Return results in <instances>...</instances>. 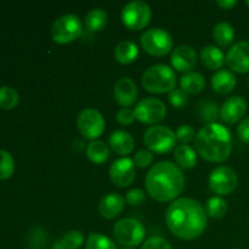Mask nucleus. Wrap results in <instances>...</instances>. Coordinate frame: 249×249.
I'll return each mask as SVG.
<instances>
[{
	"label": "nucleus",
	"instance_id": "f257e3e1",
	"mask_svg": "<svg viewBox=\"0 0 249 249\" xmlns=\"http://www.w3.org/2000/svg\"><path fill=\"white\" fill-rule=\"evenodd\" d=\"M207 221L204 207L196 199L186 197L173 201L165 213V223L170 232L185 241L201 236L206 230Z\"/></svg>",
	"mask_w": 249,
	"mask_h": 249
},
{
	"label": "nucleus",
	"instance_id": "f03ea898",
	"mask_svg": "<svg viewBox=\"0 0 249 249\" xmlns=\"http://www.w3.org/2000/svg\"><path fill=\"white\" fill-rule=\"evenodd\" d=\"M145 185L148 195L156 201H174L184 190V173L173 162L162 160L156 163L148 170Z\"/></svg>",
	"mask_w": 249,
	"mask_h": 249
},
{
	"label": "nucleus",
	"instance_id": "7ed1b4c3",
	"mask_svg": "<svg viewBox=\"0 0 249 249\" xmlns=\"http://www.w3.org/2000/svg\"><path fill=\"white\" fill-rule=\"evenodd\" d=\"M195 147L204 160L214 163L224 162L232 151L230 131L219 123L207 124L197 133Z\"/></svg>",
	"mask_w": 249,
	"mask_h": 249
},
{
	"label": "nucleus",
	"instance_id": "20e7f679",
	"mask_svg": "<svg viewBox=\"0 0 249 249\" xmlns=\"http://www.w3.org/2000/svg\"><path fill=\"white\" fill-rule=\"evenodd\" d=\"M141 84L147 91L153 94L170 92L177 85V74L169 66L158 63L151 66L143 72Z\"/></svg>",
	"mask_w": 249,
	"mask_h": 249
},
{
	"label": "nucleus",
	"instance_id": "39448f33",
	"mask_svg": "<svg viewBox=\"0 0 249 249\" xmlns=\"http://www.w3.org/2000/svg\"><path fill=\"white\" fill-rule=\"evenodd\" d=\"M83 33V23L74 14L58 17L51 26V36L58 44H67L79 38Z\"/></svg>",
	"mask_w": 249,
	"mask_h": 249
},
{
	"label": "nucleus",
	"instance_id": "423d86ee",
	"mask_svg": "<svg viewBox=\"0 0 249 249\" xmlns=\"http://www.w3.org/2000/svg\"><path fill=\"white\" fill-rule=\"evenodd\" d=\"M140 43L146 53L153 56H164L173 49V36L165 29L160 27L146 29L141 34Z\"/></svg>",
	"mask_w": 249,
	"mask_h": 249
},
{
	"label": "nucleus",
	"instance_id": "0eeeda50",
	"mask_svg": "<svg viewBox=\"0 0 249 249\" xmlns=\"http://www.w3.org/2000/svg\"><path fill=\"white\" fill-rule=\"evenodd\" d=\"M113 235L117 242L126 247H136L145 238V228L141 221L134 218H124L117 221L113 226Z\"/></svg>",
	"mask_w": 249,
	"mask_h": 249
},
{
	"label": "nucleus",
	"instance_id": "6e6552de",
	"mask_svg": "<svg viewBox=\"0 0 249 249\" xmlns=\"http://www.w3.org/2000/svg\"><path fill=\"white\" fill-rule=\"evenodd\" d=\"M177 135L170 128L164 125L150 126L143 134V142L150 151L168 153L177 145Z\"/></svg>",
	"mask_w": 249,
	"mask_h": 249
},
{
	"label": "nucleus",
	"instance_id": "1a4fd4ad",
	"mask_svg": "<svg viewBox=\"0 0 249 249\" xmlns=\"http://www.w3.org/2000/svg\"><path fill=\"white\" fill-rule=\"evenodd\" d=\"M121 17L126 28L130 31H140L150 23L152 18V11L147 2L133 0L123 7Z\"/></svg>",
	"mask_w": 249,
	"mask_h": 249
},
{
	"label": "nucleus",
	"instance_id": "9d476101",
	"mask_svg": "<svg viewBox=\"0 0 249 249\" xmlns=\"http://www.w3.org/2000/svg\"><path fill=\"white\" fill-rule=\"evenodd\" d=\"M77 126L80 134L89 140H96L105 131V118L97 109L85 108L78 114Z\"/></svg>",
	"mask_w": 249,
	"mask_h": 249
},
{
	"label": "nucleus",
	"instance_id": "9b49d317",
	"mask_svg": "<svg viewBox=\"0 0 249 249\" xmlns=\"http://www.w3.org/2000/svg\"><path fill=\"white\" fill-rule=\"evenodd\" d=\"M209 187L216 195H229L237 187L238 177L235 169L226 165H220L213 169L209 175Z\"/></svg>",
	"mask_w": 249,
	"mask_h": 249
},
{
	"label": "nucleus",
	"instance_id": "f8f14e48",
	"mask_svg": "<svg viewBox=\"0 0 249 249\" xmlns=\"http://www.w3.org/2000/svg\"><path fill=\"white\" fill-rule=\"evenodd\" d=\"M134 113H135V118L142 123L156 124L165 118L167 107L164 102L160 101V99L146 97L136 105Z\"/></svg>",
	"mask_w": 249,
	"mask_h": 249
},
{
	"label": "nucleus",
	"instance_id": "ddd939ff",
	"mask_svg": "<svg viewBox=\"0 0 249 249\" xmlns=\"http://www.w3.org/2000/svg\"><path fill=\"white\" fill-rule=\"evenodd\" d=\"M135 163L128 157L116 160L109 167V178L118 187L130 186L135 180Z\"/></svg>",
	"mask_w": 249,
	"mask_h": 249
},
{
	"label": "nucleus",
	"instance_id": "4468645a",
	"mask_svg": "<svg viewBox=\"0 0 249 249\" xmlns=\"http://www.w3.org/2000/svg\"><path fill=\"white\" fill-rule=\"evenodd\" d=\"M225 61L235 72H249V41L242 40L233 44L228 51Z\"/></svg>",
	"mask_w": 249,
	"mask_h": 249
},
{
	"label": "nucleus",
	"instance_id": "2eb2a0df",
	"mask_svg": "<svg viewBox=\"0 0 249 249\" xmlns=\"http://www.w3.org/2000/svg\"><path fill=\"white\" fill-rule=\"evenodd\" d=\"M170 63L179 72H192L197 65L196 51L189 45H180L173 50Z\"/></svg>",
	"mask_w": 249,
	"mask_h": 249
},
{
	"label": "nucleus",
	"instance_id": "dca6fc26",
	"mask_svg": "<svg viewBox=\"0 0 249 249\" xmlns=\"http://www.w3.org/2000/svg\"><path fill=\"white\" fill-rule=\"evenodd\" d=\"M246 111H247V102L243 97H229L220 108V118L226 124H235L245 116Z\"/></svg>",
	"mask_w": 249,
	"mask_h": 249
},
{
	"label": "nucleus",
	"instance_id": "f3484780",
	"mask_svg": "<svg viewBox=\"0 0 249 249\" xmlns=\"http://www.w3.org/2000/svg\"><path fill=\"white\" fill-rule=\"evenodd\" d=\"M114 99L124 108L134 105L138 99V87L135 82L128 77L121 78L114 85Z\"/></svg>",
	"mask_w": 249,
	"mask_h": 249
},
{
	"label": "nucleus",
	"instance_id": "a211bd4d",
	"mask_svg": "<svg viewBox=\"0 0 249 249\" xmlns=\"http://www.w3.org/2000/svg\"><path fill=\"white\" fill-rule=\"evenodd\" d=\"M125 198L121 194L112 192L106 195L99 202V213L105 219H113L123 212Z\"/></svg>",
	"mask_w": 249,
	"mask_h": 249
},
{
	"label": "nucleus",
	"instance_id": "6ab92c4d",
	"mask_svg": "<svg viewBox=\"0 0 249 249\" xmlns=\"http://www.w3.org/2000/svg\"><path fill=\"white\" fill-rule=\"evenodd\" d=\"M109 146L116 153L121 156H128L134 151V139L128 131L114 130L109 135Z\"/></svg>",
	"mask_w": 249,
	"mask_h": 249
},
{
	"label": "nucleus",
	"instance_id": "aec40b11",
	"mask_svg": "<svg viewBox=\"0 0 249 249\" xmlns=\"http://www.w3.org/2000/svg\"><path fill=\"white\" fill-rule=\"evenodd\" d=\"M236 75L229 70H219L212 77V88L218 94H229L236 87Z\"/></svg>",
	"mask_w": 249,
	"mask_h": 249
},
{
	"label": "nucleus",
	"instance_id": "412c9836",
	"mask_svg": "<svg viewBox=\"0 0 249 249\" xmlns=\"http://www.w3.org/2000/svg\"><path fill=\"white\" fill-rule=\"evenodd\" d=\"M202 63L206 66L208 70H219L223 67L226 57L224 55L223 50L215 45H207L201 50L199 55Z\"/></svg>",
	"mask_w": 249,
	"mask_h": 249
},
{
	"label": "nucleus",
	"instance_id": "4be33fe9",
	"mask_svg": "<svg viewBox=\"0 0 249 249\" xmlns=\"http://www.w3.org/2000/svg\"><path fill=\"white\" fill-rule=\"evenodd\" d=\"M180 88L186 94H198L206 88V78L198 72H187L180 78Z\"/></svg>",
	"mask_w": 249,
	"mask_h": 249
},
{
	"label": "nucleus",
	"instance_id": "5701e85b",
	"mask_svg": "<svg viewBox=\"0 0 249 249\" xmlns=\"http://www.w3.org/2000/svg\"><path fill=\"white\" fill-rule=\"evenodd\" d=\"M139 56V48L134 41L123 40L117 44L114 49V58L119 63L128 65V63L134 62Z\"/></svg>",
	"mask_w": 249,
	"mask_h": 249
},
{
	"label": "nucleus",
	"instance_id": "b1692460",
	"mask_svg": "<svg viewBox=\"0 0 249 249\" xmlns=\"http://www.w3.org/2000/svg\"><path fill=\"white\" fill-rule=\"evenodd\" d=\"M174 158L178 165L184 169H191L197 164V153L191 146L180 145L174 150Z\"/></svg>",
	"mask_w": 249,
	"mask_h": 249
},
{
	"label": "nucleus",
	"instance_id": "393cba45",
	"mask_svg": "<svg viewBox=\"0 0 249 249\" xmlns=\"http://www.w3.org/2000/svg\"><path fill=\"white\" fill-rule=\"evenodd\" d=\"M108 15L101 7H94L85 15V26L90 32H100L106 27Z\"/></svg>",
	"mask_w": 249,
	"mask_h": 249
},
{
	"label": "nucleus",
	"instance_id": "a878e982",
	"mask_svg": "<svg viewBox=\"0 0 249 249\" xmlns=\"http://www.w3.org/2000/svg\"><path fill=\"white\" fill-rule=\"evenodd\" d=\"M213 38L220 46H229L235 40V28L229 22H219L213 29Z\"/></svg>",
	"mask_w": 249,
	"mask_h": 249
},
{
	"label": "nucleus",
	"instance_id": "bb28decb",
	"mask_svg": "<svg viewBox=\"0 0 249 249\" xmlns=\"http://www.w3.org/2000/svg\"><path fill=\"white\" fill-rule=\"evenodd\" d=\"M87 157L96 164H102L109 157V148L104 141L94 140L87 146Z\"/></svg>",
	"mask_w": 249,
	"mask_h": 249
},
{
	"label": "nucleus",
	"instance_id": "cd10ccee",
	"mask_svg": "<svg viewBox=\"0 0 249 249\" xmlns=\"http://www.w3.org/2000/svg\"><path fill=\"white\" fill-rule=\"evenodd\" d=\"M198 116L202 122L207 124L215 123L216 118L220 116V109L216 102L212 100H203L198 106Z\"/></svg>",
	"mask_w": 249,
	"mask_h": 249
},
{
	"label": "nucleus",
	"instance_id": "c85d7f7f",
	"mask_svg": "<svg viewBox=\"0 0 249 249\" xmlns=\"http://www.w3.org/2000/svg\"><path fill=\"white\" fill-rule=\"evenodd\" d=\"M206 213L213 219H220L228 212V203L223 197H211L208 201L206 202Z\"/></svg>",
	"mask_w": 249,
	"mask_h": 249
},
{
	"label": "nucleus",
	"instance_id": "c756f323",
	"mask_svg": "<svg viewBox=\"0 0 249 249\" xmlns=\"http://www.w3.org/2000/svg\"><path fill=\"white\" fill-rule=\"evenodd\" d=\"M19 95L14 88L0 87V108L1 109H14L18 105Z\"/></svg>",
	"mask_w": 249,
	"mask_h": 249
},
{
	"label": "nucleus",
	"instance_id": "7c9ffc66",
	"mask_svg": "<svg viewBox=\"0 0 249 249\" xmlns=\"http://www.w3.org/2000/svg\"><path fill=\"white\" fill-rule=\"evenodd\" d=\"M85 249H116V245L107 236L92 232L88 236Z\"/></svg>",
	"mask_w": 249,
	"mask_h": 249
},
{
	"label": "nucleus",
	"instance_id": "2f4dec72",
	"mask_svg": "<svg viewBox=\"0 0 249 249\" xmlns=\"http://www.w3.org/2000/svg\"><path fill=\"white\" fill-rule=\"evenodd\" d=\"M15 172V160L11 153L0 150V180H6L12 177Z\"/></svg>",
	"mask_w": 249,
	"mask_h": 249
},
{
	"label": "nucleus",
	"instance_id": "473e14b6",
	"mask_svg": "<svg viewBox=\"0 0 249 249\" xmlns=\"http://www.w3.org/2000/svg\"><path fill=\"white\" fill-rule=\"evenodd\" d=\"M84 235L83 232L77 230H72L70 232L65 233L62 238L60 240L61 245L65 249H79L84 243Z\"/></svg>",
	"mask_w": 249,
	"mask_h": 249
},
{
	"label": "nucleus",
	"instance_id": "72a5a7b5",
	"mask_svg": "<svg viewBox=\"0 0 249 249\" xmlns=\"http://www.w3.org/2000/svg\"><path fill=\"white\" fill-rule=\"evenodd\" d=\"M175 135H177L178 140L181 141L182 145H184V143L191 142V141L195 140V138H196V133H195V129L192 128L191 125H189V124H184V125H180L179 128H178Z\"/></svg>",
	"mask_w": 249,
	"mask_h": 249
},
{
	"label": "nucleus",
	"instance_id": "f704fd0d",
	"mask_svg": "<svg viewBox=\"0 0 249 249\" xmlns=\"http://www.w3.org/2000/svg\"><path fill=\"white\" fill-rule=\"evenodd\" d=\"M134 163L139 168H147L152 164L153 155L150 150H139L134 156Z\"/></svg>",
	"mask_w": 249,
	"mask_h": 249
},
{
	"label": "nucleus",
	"instance_id": "c9c22d12",
	"mask_svg": "<svg viewBox=\"0 0 249 249\" xmlns=\"http://www.w3.org/2000/svg\"><path fill=\"white\" fill-rule=\"evenodd\" d=\"M141 249H173L170 243L165 238L160 236H153L145 241Z\"/></svg>",
	"mask_w": 249,
	"mask_h": 249
},
{
	"label": "nucleus",
	"instance_id": "e433bc0d",
	"mask_svg": "<svg viewBox=\"0 0 249 249\" xmlns=\"http://www.w3.org/2000/svg\"><path fill=\"white\" fill-rule=\"evenodd\" d=\"M169 102L177 108L185 106L187 104V94L182 89H174L168 95Z\"/></svg>",
	"mask_w": 249,
	"mask_h": 249
},
{
	"label": "nucleus",
	"instance_id": "4c0bfd02",
	"mask_svg": "<svg viewBox=\"0 0 249 249\" xmlns=\"http://www.w3.org/2000/svg\"><path fill=\"white\" fill-rule=\"evenodd\" d=\"M146 195L145 192L141 189H131L130 191H128L125 196V201L128 202L130 206H140L145 202Z\"/></svg>",
	"mask_w": 249,
	"mask_h": 249
},
{
	"label": "nucleus",
	"instance_id": "58836bf2",
	"mask_svg": "<svg viewBox=\"0 0 249 249\" xmlns=\"http://www.w3.org/2000/svg\"><path fill=\"white\" fill-rule=\"evenodd\" d=\"M116 118L118 123L123 124V125H129L135 121V113L130 108H122L117 112Z\"/></svg>",
	"mask_w": 249,
	"mask_h": 249
},
{
	"label": "nucleus",
	"instance_id": "ea45409f",
	"mask_svg": "<svg viewBox=\"0 0 249 249\" xmlns=\"http://www.w3.org/2000/svg\"><path fill=\"white\" fill-rule=\"evenodd\" d=\"M44 232L39 228L34 229L31 233V249H41L44 245Z\"/></svg>",
	"mask_w": 249,
	"mask_h": 249
},
{
	"label": "nucleus",
	"instance_id": "a19ab883",
	"mask_svg": "<svg viewBox=\"0 0 249 249\" xmlns=\"http://www.w3.org/2000/svg\"><path fill=\"white\" fill-rule=\"evenodd\" d=\"M237 134L238 138L243 141V142L249 143V117H246L240 122L237 126Z\"/></svg>",
	"mask_w": 249,
	"mask_h": 249
},
{
	"label": "nucleus",
	"instance_id": "79ce46f5",
	"mask_svg": "<svg viewBox=\"0 0 249 249\" xmlns=\"http://www.w3.org/2000/svg\"><path fill=\"white\" fill-rule=\"evenodd\" d=\"M216 4H218L220 7H223V9L229 10V9H232V7L237 4V0H218Z\"/></svg>",
	"mask_w": 249,
	"mask_h": 249
},
{
	"label": "nucleus",
	"instance_id": "37998d69",
	"mask_svg": "<svg viewBox=\"0 0 249 249\" xmlns=\"http://www.w3.org/2000/svg\"><path fill=\"white\" fill-rule=\"evenodd\" d=\"M246 4H247L248 6H249V0H246Z\"/></svg>",
	"mask_w": 249,
	"mask_h": 249
},
{
	"label": "nucleus",
	"instance_id": "c03bdc74",
	"mask_svg": "<svg viewBox=\"0 0 249 249\" xmlns=\"http://www.w3.org/2000/svg\"><path fill=\"white\" fill-rule=\"evenodd\" d=\"M248 84H249V77H248Z\"/></svg>",
	"mask_w": 249,
	"mask_h": 249
},
{
	"label": "nucleus",
	"instance_id": "a18cd8bd",
	"mask_svg": "<svg viewBox=\"0 0 249 249\" xmlns=\"http://www.w3.org/2000/svg\"><path fill=\"white\" fill-rule=\"evenodd\" d=\"M125 249H131V248H125Z\"/></svg>",
	"mask_w": 249,
	"mask_h": 249
}]
</instances>
